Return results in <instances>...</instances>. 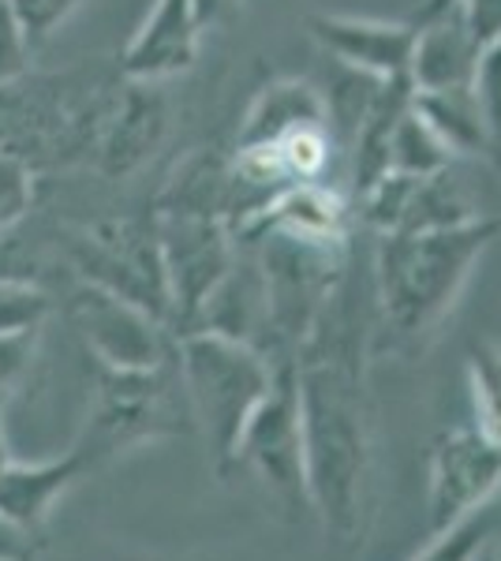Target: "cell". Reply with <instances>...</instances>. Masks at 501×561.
I'll return each mask as SVG.
<instances>
[{
    "label": "cell",
    "mask_w": 501,
    "mask_h": 561,
    "mask_svg": "<svg viewBox=\"0 0 501 561\" xmlns=\"http://www.w3.org/2000/svg\"><path fill=\"white\" fill-rule=\"evenodd\" d=\"M367 314L352 280L330 296L311 337L296 356L299 420L307 449L311 513L341 542L363 528L371 483V397H367Z\"/></svg>",
    "instance_id": "obj_1"
},
{
    "label": "cell",
    "mask_w": 501,
    "mask_h": 561,
    "mask_svg": "<svg viewBox=\"0 0 501 561\" xmlns=\"http://www.w3.org/2000/svg\"><path fill=\"white\" fill-rule=\"evenodd\" d=\"M501 229L498 217H471L453 229L389 232L375 255V325L394 352L423 348L457 307L471 270Z\"/></svg>",
    "instance_id": "obj_2"
},
{
    "label": "cell",
    "mask_w": 501,
    "mask_h": 561,
    "mask_svg": "<svg viewBox=\"0 0 501 561\" xmlns=\"http://www.w3.org/2000/svg\"><path fill=\"white\" fill-rule=\"evenodd\" d=\"M177 367L191 415H195V427L209 442L217 476L229 479L240 434L248 427L254 409L266 401L277 367L259 348L209 330L180 333Z\"/></svg>",
    "instance_id": "obj_3"
},
{
    "label": "cell",
    "mask_w": 501,
    "mask_h": 561,
    "mask_svg": "<svg viewBox=\"0 0 501 561\" xmlns=\"http://www.w3.org/2000/svg\"><path fill=\"white\" fill-rule=\"evenodd\" d=\"M195 431L184 382H180L177 348L158 367H102L98 364V397L90 409L79 446L94 468L150 438Z\"/></svg>",
    "instance_id": "obj_4"
},
{
    "label": "cell",
    "mask_w": 501,
    "mask_h": 561,
    "mask_svg": "<svg viewBox=\"0 0 501 561\" xmlns=\"http://www.w3.org/2000/svg\"><path fill=\"white\" fill-rule=\"evenodd\" d=\"M232 472H251L270 491V497H277L293 517L296 513L299 517L311 513L296 364L273 370V386H270L266 401L254 409L248 427L240 434Z\"/></svg>",
    "instance_id": "obj_5"
},
{
    "label": "cell",
    "mask_w": 501,
    "mask_h": 561,
    "mask_svg": "<svg viewBox=\"0 0 501 561\" xmlns=\"http://www.w3.org/2000/svg\"><path fill=\"white\" fill-rule=\"evenodd\" d=\"M76 266L87 285H98L121 300L143 307L172 333V293L153 225L102 221L76 240Z\"/></svg>",
    "instance_id": "obj_6"
},
{
    "label": "cell",
    "mask_w": 501,
    "mask_h": 561,
    "mask_svg": "<svg viewBox=\"0 0 501 561\" xmlns=\"http://www.w3.org/2000/svg\"><path fill=\"white\" fill-rule=\"evenodd\" d=\"M158 240L172 293V337H180L195 330L198 311L232 270L240 248L225 217L158 214Z\"/></svg>",
    "instance_id": "obj_7"
},
{
    "label": "cell",
    "mask_w": 501,
    "mask_h": 561,
    "mask_svg": "<svg viewBox=\"0 0 501 561\" xmlns=\"http://www.w3.org/2000/svg\"><path fill=\"white\" fill-rule=\"evenodd\" d=\"M71 319L102 367H158L177 348L169 325L87 280L71 296Z\"/></svg>",
    "instance_id": "obj_8"
},
{
    "label": "cell",
    "mask_w": 501,
    "mask_h": 561,
    "mask_svg": "<svg viewBox=\"0 0 501 561\" xmlns=\"http://www.w3.org/2000/svg\"><path fill=\"white\" fill-rule=\"evenodd\" d=\"M501 486V442L487 438L476 427H457L442 434L431 457V536L471 517Z\"/></svg>",
    "instance_id": "obj_9"
},
{
    "label": "cell",
    "mask_w": 501,
    "mask_h": 561,
    "mask_svg": "<svg viewBox=\"0 0 501 561\" xmlns=\"http://www.w3.org/2000/svg\"><path fill=\"white\" fill-rule=\"evenodd\" d=\"M304 23L307 34L318 42V49L337 57L355 76L378 79V83L382 79L412 76V57L419 38L412 23L360 20V15H344V12H311Z\"/></svg>",
    "instance_id": "obj_10"
},
{
    "label": "cell",
    "mask_w": 501,
    "mask_h": 561,
    "mask_svg": "<svg viewBox=\"0 0 501 561\" xmlns=\"http://www.w3.org/2000/svg\"><path fill=\"white\" fill-rule=\"evenodd\" d=\"M203 26L191 0H153L150 15L121 53V76L127 83H158L187 71L198 57Z\"/></svg>",
    "instance_id": "obj_11"
},
{
    "label": "cell",
    "mask_w": 501,
    "mask_h": 561,
    "mask_svg": "<svg viewBox=\"0 0 501 561\" xmlns=\"http://www.w3.org/2000/svg\"><path fill=\"white\" fill-rule=\"evenodd\" d=\"M94 460L83 446H71L64 457L38 460V465H8L0 472V517H8L20 528L38 536L45 517H49L53 502L68 491L76 479H83Z\"/></svg>",
    "instance_id": "obj_12"
},
{
    "label": "cell",
    "mask_w": 501,
    "mask_h": 561,
    "mask_svg": "<svg viewBox=\"0 0 501 561\" xmlns=\"http://www.w3.org/2000/svg\"><path fill=\"white\" fill-rule=\"evenodd\" d=\"M161 128H166V105L158 94H147V83L127 87V94L109 113L102 139H98V158L109 176H121L135 169L147 150L158 147Z\"/></svg>",
    "instance_id": "obj_13"
},
{
    "label": "cell",
    "mask_w": 501,
    "mask_h": 561,
    "mask_svg": "<svg viewBox=\"0 0 501 561\" xmlns=\"http://www.w3.org/2000/svg\"><path fill=\"white\" fill-rule=\"evenodd\" d=\"M415 57H412V83L415 90H445L468 87L479 65V45L471 42L464 12L442 15V20L415 26Z\"/></svg>",
    "instance_id": "obj_14"
},
{
    "label": "cell",
    "mask_w": 501,
    "mask_h": 561,
    "mask_svg": "<svg viewBox=\"0 0 501 561\" xmlns=\"http://www.w3.org/2000/svg\"><path fill=\"white\" fill-rule=\"evenodd\" d=\"M415 113L434 128V135L453 153H487V128L468 87L445 90H415Z\"/></svg>",
    "instance_id": "obj_15"
},
{
    "label": "cell",
    "mask_w": 501,
    "mask_h": 561,
    "mask_svg": "<svg viewBox=\"0 0 501 561\" xmlns=\"http://www.w3.org/2000/svg\"><path fill=\"white\" fill-rule=\"evenodd\" d=\"M453 153L445 142L434 135L431 124L415 113V102L400 116V124L394 128L389 139V173H405V176H434L445 173L453 165Z\"/></svg>",
    "instance_id": "obj_16"
},
{
    "label": "cell",
    "mask_w": 501,
    "mask_h": 561,
    "mask_svg": "<svg viewBox=\"0 0 501 561\" xmlns=\"http://www.w3.org/2000/svg\"><path fill=\"white\" fill-rule=\"evenodd\" d=\"M468 370V393L471 412H476V427L487 438L501 442V345L498 341H476L464 356Z\"/></svg>",
    "instance_id": "obj_17"
},
{
    "label": "cell",
    "mask_w": 501,
    "mask_h": 561,
    "mask_svg": "<svg viewBox=\"0 0 501 561\" xmlns=\"http://www.w3.org/2000/svg\"><path fill=\"white\" fill-rule=\"evenodd\" d=\"M494 524H498L494 510L482 505V510L464 517L460 524L431 536V547L412 561H476L482 554V547L490 542V536H494Z\"/></svg>",
    "instance_id": "obj_18"
},
{
    "label": "cell",
    "mask_w": 501,
    "mask_h": 561,
    "mask_svg": "<svg viewBox=\"0 0 501 561\" xmlns=\"http://www.w3.org/2000/svg\"><path fill=\"white\" fill-rule=\"evenodd\" d=\"M471 94H476L482 128H487V158H494L501 165V42L479 53Z\"/></svg>",
    "instance_id": "obj_19"
},
{
    "label": "cell",
    "mask_w": 501,
    "mask_h": 561,
    "mask_svg": "<svg viewBox=\"0 0 501 561\" xmlns=\"http://www.w3.org/2000/svg\"><path fill=\"white\" fill-rule=\"evenodd\" d=\"M49 314V296L26 277H0V333L38 330Z\"/></svg>",
    "instance_id": "obj_20"
},
{
    "label": "cell",
    "mask_w": 501,
    "mask_h": 561,
    "mask_svg": "<svg viewBox=\"0 0 501 561\" xmlns=\"http://www.w3.org/2000/svg\"><path fill=\"white\" fill-rule=\"evenodd\" d=\"M83 4L87 0H8V8H12L15 23H20L31 49L49 42L60 31V23H68Z\"/></svg>",
    "instance_id": "obj_21"
},
{
    "label": "cell",
    "mask_w": 501,
    "mask_h": 561,
    "mask_svg": "<svg viewBox=\"0 0 501 561\" xmlns=\"http://www.w3.org/2000/svg\"><path fill=\"white\" fill-rule=\"evenodd\" d=\"M31 198H34L31 165L23 158H15V153L0 150V232H8L31 210Z\"/></svg>",
    "instance_id": "obj_22"
},
{
    "label": "cell",
    "mask_w": 501,
    "mask_h": 561,
    "mask_svg": "<svg viewBox=\"0 0 501 561\" xmlns=\"http://www.w3.org/2000/svg\"><path fill=\"white\" fill-rule=\"evenodd\" d=\"M31 45H26L20 23H15L8 0H0V87L15 83L26 76V60H31Z\"/></svg>",
    "instance_id": "obj_23"
},
{
    "label": "cell",
    "mask_w": 501,
    "mask_h": 561,
    "mask_svg": "<svg viewBox=\"0 0 501 561\" xmlns=\"http://www.w3.org/2000/svg\"><path fill=\"white\" fill-rule=\"evenodd\" d=\"M34 345H38V330L0 333V397H8V389L26 375L34 359Z\"/></svg>",
    "instance_id": "obj_24"
},
{
    "label": "cell",
    "mask_w": 501,
    "mask_h": 561,
    "mask_svg": "<svg viewBox=\"0 0 501 561\" xmlns=\"http://www.w3.org/2000/svg\"><path fill=\"white\" fill-rule=\"evenodd\" d=\"M464 23H468V34L479 49L501 42V0H464L460 4Z\"/></svg>",
    "instance_id": "obj_25"
},
{
    "label": "cell",
    "mask_w": 501,
    "mask_h": 561,
    "mask_svg": "<svg viewBox=\"0 0 501 561\" xmlns=\"http://www.w3.org/2000/svg\"><path fill=\"white\" fill-rule=\"evenodd\" d=\"M34 554H38V536L0 517V561H34Z\"/></svg>",
    "instance_id": "obj_26"
},
{
    "label": "cell",
    "mask_w": 501,
    "mask_h": 561,
    "mask_svg": "<svg viewBox=\"0 0 501 561\" xmlns=\"http://www.w3.org/2000/svg\"><path fill=\"white\" fill-rule=\"evenodd\" d=\"M240 4H243V0H191L203 34L217 31V26H225V23H232L236 15H240Z\"/></svg>",
    "instance_id": "obj_27"
},
{
    "label": "cell",
    "mask_w": 501,
    "mask_h": 561,
    "mask_svg": "<svg viewBox=\"0 0 501 561\" xmlns=\"http://www.w3.org/2000/svg\"><path fill=\"white\" fill-rule=\"evenodd\" d=\"M460 4H464V0H423V4H419V12H415V23L412 26H426V23L442 20V15L457 12Z\"/></svg>",
    "instance_id": "obj_28"
},
{
    "label": "cell",
    "mask_w": 501,
    "mask_h": 561,
    "mask_svg": "<svg viewBox=\"0 0 501 561\" xmlns=\"http://www.w3.org/2000/svg\"><path fill=\"white\" fill-rule=\"evenodd\" d=\"M4 401H8V397H0V472L12 465V454H8V438H4Z\"/></svg>",
    "instance_id": "obj_29"
}]
</instances>
